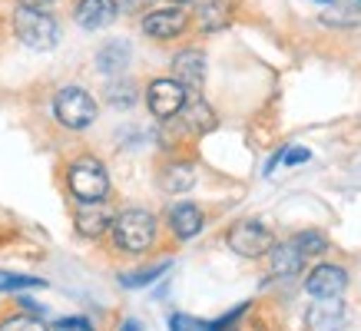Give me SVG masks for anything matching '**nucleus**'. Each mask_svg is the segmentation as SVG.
<instances>
[{
  "label": "nucleus",
  "instance_id": "14",
  "mask_svg": "<svg viewBox=\"0 0 361 331\" xmlns=\"http://www.w3.org/2000/svg\"><path fill=\"white\" fill-rule=\"evenodd\" d=\"M179 113H183V123H186L189 132H212L219 126V120H216V113H212L206 99H186V106Z\"/></svg>",
  "mask_w": 361,
  "mask_h": 331
},
{
  "label": "nucleus",
  "instance_id": "21",
  "mask_svg": "<svg viewBox=\"0 0 361 331\" xmlns=\"http://www.w3.org/2000/svg\"><path fill=\"white\" fill-rule=\"evenodd\" d=\"M166 268H169V262L153 265V268H142V272H133V275H123L120 282H123L126 288H142V285H149V282H156V278L163 275Z\"/></svg>",
  "mask_w": 361,
  "mask_h": 331
},
{
  "label": "nucleus",
  "instance_id": "26",
  "mask_svg": "<svg viewBox=\"0 0 361 331\" xmlns=\"http://www.w3.org/2000/svg\"><path fill=\"white\" fill-rule=\"evenodd\" d=\"M308 149H302V146H295V149H288V156H282V163H308Z\"/></svg>",
  "mask_w": 361,
  "mask_h": 331
},
{
  "label": "nucleus",
  "instance_id": "7",
  "mask_svg": "<svg viewBox=\"0 0 361 331\" xmlns=\"http://www.w3.org/2000/svg\"><path fill=\"white\" fill-rule=\"evenodd\" d=\"M189 27V13L183 7H163L142 17V33L153 40H173Z\"/></svg>",
  "mask_w": 361,
  "mask_h": 331
},
{
  "label": "nucleus",
  "instance_id": "24",
  "mask_svg": "<svg viewBox=\"0 0 361 331\" xmlns=\"http://www.w3.org/2000/svg\"><path fill=\"white\" fill-rule=\"evenodd\" d=\"M106 96H110V103L113 106H130L133 99H136V87H130V83H113L110 89H106Z\"/></svg>",
  "mask_w": 361,
  "mask_h": 331
},
{
  "label": "nucleus",
  "instance_id": "19",
  "mask_svg": "<svg viewBox=\"0 0 361 331\" xmlns=\"http://www.w3.org/2000/svg\"><path fill=\"white\" fill-rule=\"evenodd\" d=\"M292 242H295V249L305 255V258L308 255H322L325 249H329V242H325V235H322V232H298Z\"/></svg>",
  "mask_w": 361,
  "mask_h": 331
},
{
  "label": "nucleus",
  "instance_id": "10",
  "mask_svg": "<svg viewBox=\"0 0 361 331\" xmlns=\"http://www.w3.org/2000/svg\"><path fill=\"white\" fill-rule=\"evenodd\" d=\"M308 331H345V305L338 298H315L305 315Z\"/></svg>",
  "mask_w": 361,
  "mask_h": 331
},
{
  "label": "nucleus",
  "instance_id": "11",
  "mask_svg": "<svg viewBox=\"0 0 361 331\" xmlns=\"http://www.w3.org/2000/svg\"><path fill=\"white\" fill-rule=\"evenodd\" d=\"M73 17L83 30H103L116 20V0H80Z\"/></svg>",
  "mask_w": 361,
  "mask_h": 331
},
{
  "label": "nucleus",
  "instance_id": "20",
  "mask_svg": "<svg viewBox=\"0 0 361 331\" xmlns=\"http://www.w3.org/2000/svg\"><path fill=\"white\" fill-rule=\"evenodd\" d=\"M44 278L33 275H13V272H0V292H20V288H44Z\"/></svg>",
  "mask_w": 361,
  "mask_h": 331
},
{
  "label": "nucleus",
  "instance_id": "8",
  "mask_svg": "<svg viewBox=\"0 0 361 331\" xmlns=\"http://www.w3.org/2000/svg\"><path fill=\"white\" fill-rule=\"evenodd\" d=\"M345 285H348V272L341 268V265H318V268H312L305 278V292L312 298H338L341 292H345Z\"/></svg>",
  "mask_w": 361,
  "mask_h": 331
},
{
  "label": "nucleus",
  "instance_id": "17",
  "mask_svg": "<svg viewBox=\"0 0 361 331\" xmlns=\"http://www.w3.org/2000/svg\"><path fill=\"white\" fill-rule=\"evenodd\" d=\"M192 182H196V169H192L189 163H173L163 173V189L166 192H186V189H192Z\"/></svg>",
  "mask_w": 361,
  "mask_h": 331
},
{
  "label": "nucleus",
  "instance_id": "18",
  "mask_svg": "<svg viewBox=\"0 0 361 331\" xmlns=\"http://www.w3.org/2000/svg\"><path fill=\"white\" fill-rule=\"evenodd\" d=\"M226 23H229V7H226L222 0H209V4L199 7V27H202L206 33L222 30Z\"/></svg>",
  "mask_w": 361,
  "mask_h": 331
},
{
  "label": "nucleus",
  "instance_id": "3",
  "mask_svg": "<svg viewBox=\"0 0 361 331\" xmlns=\"http://www.w3.org/2000/svg\"><path fill=\"white\" fill-rule=\"evenodd\" d=\"M66 186H70V192H73L80 202L106 199V192H110V176H106V169H103L99 159L83 156V159H77V163L66 169Z\"/></svg>",
  "mask_w": 361,
  "mask_h": 331
},
{
  "label": "nucleus",
  "instance_id": "22",
  "mask_svg": "<svg viewBox=\"0 0 361 331\" xmlns=\"http://www.w3.org/2000/svg\"><path fill=\"white\" fill-rule=\"evenodd\" d=\"M0 331H47V325L37 315H13L0 325Z\"/></svg>",
  "mask_w": 361,
  "mask_h": 331
},
{
  "label": "nucleus",
  "instance_id": "9",
  "mask_svg": "<svg viewBox=\"0 0 361 331\" xmlns=\"http://www.w3.org/2000/svg\"><path fill=\"white\" fill-rule=\"evenodd\" d=\"M113 209L106 206V199H90V202H80L77 216H73V222H77V232L80 235H87V239H97V235H103V232H110L113 225Z\"/></svg>",
  "mask_w": 361,
  "mask_h": 331
},
{
  "label": "nucleus",
  "instance_id": "12",
  "mask_svg": "<svg viewBox=\"0 0 361 331\" xmlns=\"http://www.w3.org/2000/svg\"><path fill=\"white\" fill-rule=\"evenodd\" d=\"M173 80H179L183 87H202L206 80V56L199 50H183L173 60Z\"/></svg>",
  "mask_w": 361,
  "mask_h": 331
},
{
  "label": "nucleus",
  "instance_id": "4",
  "mask_svg": "<svg viewBox=\"0 0 361 331\" xmlns=\"http://www.w3.org/2000/svg\"><path fill=\"white\" fill-rule=\"evenodd\" d=\"M54 113L66 130H87L97 120V99L83 87H63L54 99Z\"/></svg>",
  "mask_w": 361,
  "mask_h": 331
},
{
  "label": "nucleus",
  "instance_id": "1",
  "mask_svg": "<svg viewBox=\"0 0 361 331\" xmlns=\"http://www.w3.org/2000/svg\"><path fill=\"white\" fill-rule=\"evenodd\" d=\"M110 232L116 249H123L130 255H142L156 242V219L146 209H126L113 219Z\"/></svg>",
  "mask_w": 361,
  "mask_h": 331
},
{
  "label": "nucleus",
  "instance_id": "16",
  "mask_svg": "<svg viewBox=\"0 0 361 331\" xmlns=\"http://www.w3.org/2000/svg\"><path fill=\"white\" fill-rule=\"evenodd\" d=\"M97 66L110 77H120L123 70L130 66V44L126 40H113L97 54Z\"/></svg>",
  "mask_w": 361,
  "mask_h": 331
},
{
  "label": "nucleus",
  "instance_id": "6",
  "mask_svg": "<svg viewBox=\"0 0 361 331\" xmlns=\"http://www.w3.org/2000/svg\"><path fill=\"white\" fill-rule=\"evenodd\" d=\"M186 87L179 80H153L149 89H146V103H149V113L156 120H173L179 116V110L186 106Z\"/></svg>",
  "mask_w": 361,
  "mask_h": 331
},
{
  "label": "nucleus",
  "instance_id": "23",
  "mask_svg": "<svg viewBox=\"0 0 361 331\" xmlns=\"http://www.w3.org/2000/svg\"><path fill=\"white\" fill-rule=\"evenodd\" d=\"M169 331H212V325L192 318V315H173L169 318Z\"/></svg>",
  "mask_w": 361,
  "mask_h": 331
},
{
  "label": "nucleus",
  "instance_id": "29",
  "mask_svg": "<svg viewBox=\"0 0 361 331\" xmlns=\"http://www.w3.org/2000/svg\"><path fill=\"white\" fill-rule=\"evenodd\" d=\"M173 4H189V0H173Z\"/></svg>",
  "mask_w": 361,
  "mask_h": 331
},
{
  "label": "nucleus",
  "instance_id": "2",
  "mask_svg": "<svg viewBox=\"0 0 361 331\" xmlns=\"http://www.w3.org/2000/svg\"><path fill=\"white\" fill-rule=\"evenodd\" d=\"M13 33L30 50H54L60 44L56 20L47 11H33V7H17L13 11Z\"/></svg>",
  "mask_w": 361,
  "mask_h": 331
},
{
  "label": "nucleus",
  "instance_id": "30",
  "mask_svg": "<svg viewBox=\"0 0 361 331\" xmlns=\"http://www.w3.org/2000/svg\"><path fill=\"white\" fill-rule=\"evenodd\" d=\"M322 4H331V0H322Z\"/></svg>",
  "mask_w": 361,
  "mask_h": 331
},
{
  "label": "nucleus",
  "instance_id": "13",
  "mask_svg": "<svg viewBox=\"0 0 361 331\" xmlns=\"http://www.w3.org/2000/svg\"><path fill=\"white\" fill-rule=\"evenodd\" d=\"M169 225H173L176 239H196L199 232H202V212H199V206H192V202H179V206H173L169 209Z\"/></svg>",
  "mask_w": 361,
  "mask_h": 331
},
{
  "label": "nucleus",
  "instance_id": "27",
  "mask_svg": "<svg viewBox=\"0 0 361 331\" xmlns=\"http://www.w3.org/2000/svg\"><path fill=\"white\" fill-rule=\"evenodd\" d=\"M50 4H56V0H20V7H33V11H47Z\"/></svg>",
  "mask_w": 361,
  "mask_h": 331
},
{
  "label": "nucleus",
  "instance_id": "28",
  "mask_svg": "<svg viewBox=\"0 0 361 331\" xmlns=\"http://www.w3.org/2000/svg\"><path fill=\"white\" fill-rule=\"evenodd\" d=\"M120 331H142V325H140V321H133V318H130V321H123V328H120Z\"/></svg>",
  "mask_w": 361,
  "mask_h": 331
},
{
  "label": "nucleus",
  "instance_id": "25",
  "mask_svg": "<svg viewBox=\"0 0 361 331\" xmlns=\"http://www.w3.org/2000/svg\"><path fill=\"white\" fill-rule=\"evenodd\" d=\"M56 331H93V321H87V318H60L56 321Z\"/></svg>",
  "mask_w": 361,
  "mask_h": 331
},
{
  "label": "nucleus",
  "instance_id": "15",
  "mask_svg": "<svg viewBox=\"0 0 361 331\" xmlns=\"http://www.w3.org/2000/svg\"><path fill=\"white\" fill-rule=\"evenodd\" d=\"M272 258H269V265H272V275H298L302 272V265H305V255L295 249V242H285V245H272Z\"/></svg>",
  "mask_w": 361,
  "mask_h": 331
},
{
  "label": "nucleus",
  "instance_id": "5",
  "mask_svg": "<svg viewBox=\"0 0 361 331\" xmlns=\"http://www.w3.org/2000/svg\"><path fill=\"white\" fill-rule=\"evenodd\" d=\"M226 242H229V249L235 255H242V258H262V255L272 252L275 235L269 232V225H262V222L242 219L229 229V239H226Z\"/></svg>",
  "mask_w": 361,
  "mask_h": 331
}]
</instances>
